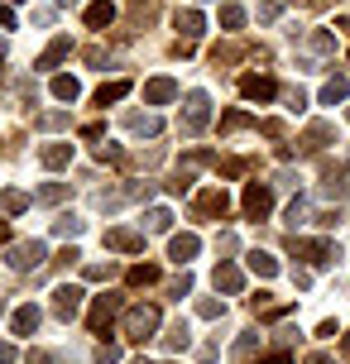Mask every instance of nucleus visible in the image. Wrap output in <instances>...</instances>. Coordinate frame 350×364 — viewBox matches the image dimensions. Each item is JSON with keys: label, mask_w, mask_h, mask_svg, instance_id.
Returning <instances> with one entry per match:
<instances>
[{"label": "nucleus", "mask_w": 350, "mask_h": 364, "mask_svg": "<svg viewBox=\"0 0 350 364\" xmlns=\"http://www.w3.org/2000/svg\"><path fill=\"white\" fill-rule=\"evenodd\" d=\"M159 307L154 302H139V307H129L125 311V341H134V346H144V341H154L159 336Z\"/></svg>", "instance_id": "obj_1"}, {"label": "nucleus", "mask_w": 350, "mask_h": 364, "mask_svg": "<svg viewBox=\"0 0 350 364\" xmlns=\"http://www.w3.org/2000/svg\"><path fill=\"white\" fill-rule=\"evenodd\" d=\"M206 120H211V96H206V91H187V101H183V134H202Z\"/></svg>", "instance_id": "obj_2"}, {"label": "nucleus", "mask_w": 350, "mask_h": 364, "mask_svg": "<svg viewBox=\"0 0 350 364\" xmlns=\"http://www.w3.org/2000/svg\"><path fill=\"white\" fill-rule=\"evenodd\" d=\"M43 259H48V245H43V240L10 245V269H15V273H34V269H43Z\"/></svg>", "instance_id": "obj_3"}, {"label": "nucleus", "mask_w": 350, "mask_h": 364, "mask_svg": "<svg viewBox=\"0 0 350 364\" xmlns=\"http://www.w3.org/2000/svg\"><path fill=\"white\" fill-rule=\"evenodd\" d=\"M115 311H120V297H115V292H101V297L92 302V311H87V326H92L96 336H106L111 321H115Z\"/></svg>", "instance_id": "obj_4"}, {"label": "nucleus", "mask_w": 350, "mask_h": 364, "mask_svg": "<svg viewBox=\"0 0 350 364\" xmlns=\"http://www.w3.org/2000/svg\"><path fill=\"white\" fill-rule=\"evenodd\" d=\"M269 211H274V187H269V182H250V187H245V216L264 220Z\"/></svg>", "instance_id": "obj_5"}, {"label": "nucleus", "mask_w": 350, "mask_h": 364, "mask_svg": "<svg viewBox=\"0 0 350 364\" xmlns=\"http://www.w3.org/2000/svg\"><path fill=\"white\" fill-rule=\"evenodd\" d=\"M293 255L307 259L312 269H327V264H336V250L327 245V240H293Z\"/></svg>", "instance_id": "obj_6"}, {"label": "nucleus", "mask_w": 350, "mask_h": 364, "mask_svg": "<svg viewBox=\"0 0 350 364\" xmlns=\"http://www.w3.org/2000/svg\"><path fill=\"white\" fill-rule=\"evenodd\" d=\"M77 311H82V288H73V283H63V288H53V316H63V321H73Z\"/></svg>", "instance_id": "obj_7"}, {"label": "nucleus", "mask_w": 350, "mask_h": 364, "mask_svg": "<svg viewBox=\"0 0 350 364\" xmlns=\"http://www.w3.org/2000/svg\"><path fill=\"white\" fill-rule=\"evenodd\" d=\"M240 96H250V101H274V96H278V82H274V77L250 73V77H240Z\"/></svg>", "instance_id": "obj_8"}, {"label": "nucleus", "mask_w": 350, "mask_h": 364, "mask_svg": "<svg viewBox=\"0 0 350 364\" xmlns=\"http://www.w3.org/2000/svg\"><path fill=\"white\" fill-rule=\"evenodd\" d=\"M197 250H202V235H192V230H183V235H173L168 240V259L183 269L187 259H197Z\"/></svg>", "instance_id": "obj_9"}, {"label": "nucleus", "mask_w": 350, "mask_h": 364, "mask_svg": "<svg viewBox=\"0 0 350 364\" xmlns=\"http://www.w3.org/2000/svg\"><path fill=\"white\" fill-rule=\"evenodd\" d=\"M226 211H230V192H226V187H211V192L197 197V216L216 220V216H226Z\"/></svg>", "instance_id": "obj_10"}, {"label": "nucleus", "mask_w": 350, "mask_h": 364, "mask_svg": "<svg viewBox=\"0 0 350 364\" xmlns=\"http://www.w3.org/2000/svg\"><path fill=\"white\" fill-rule=\"evenodd\" d=\"M144 101H149V106H168V101H178V82H173V77H149V82H144Z\"/></svg>", "instance_id": "obj_11"}, {"label": "nucleus", "mask_w": 350, "mask_h": 364, "mask_svg": "<svg viewBox=\"0 0 350 364\" xmlns=\"http://www.w3.org/2000/svg\"><path fill=\"white\" fill-rule=\"evenodd\" d=\"M106 250L139 255V250H144V235H139V230H125V225H115V230H106Z\"/></svg>", "instance_id": "obj_12"}, {"label": "nucleus", "mask_w": 350, "mask_h": 364, "mask_svg": "<svg viewBox=\"0 0 350 364\" xmlns=\"http://www.w3.org/2000/svg\"><path fill=\"white\" fill-rule=\"evenodd\" d=\"M38 321H43V311H38L34 302H24V307H15V311H10V331H15V336H34V331H38Z\"/></svg>", "instance_id": "obj_13"}, {"label": "nucleus", "mask_w": 350, "mask_h": 364, "mask_svg": "<svg viewBox=\"0 0 350 364\" xmlns=\"http://www.w3.org/2000/svg\"><path fill=\"white\" fill-rule=\"evenodd\" d=\"M173 29L183 34V43H192V38H202V29H206L202 10H178V15H173Z\"/></svg>", "instance_id": "obj_14"}, {"label": "nucleus", "mask_w": 350, "mask_h": 364, "mask_svg": "<svg viewBox=\"0 0 350 364\" xmlns=\"http://www.w3.org/2000/svg\"><path fill=\"white\" fill-rule=\"evenodd\" d=\"M38 164L53 168V173H58V168H68V164H73V144H68V139H58V144H43V149H38Z\"/></svg>", "instance_id": "obj_15"}, {"label": "nucleus", "mask_w": 350, "mask_h": 364, "mask_svg": "<svg viewBox=\"0 0 350 364\" xmlns=\"http://www.w3.org/2000/svg\"><path fill=\"white\" fill-rule=\"evenodd\" d=\"M68 53H73V38H53V43H48V48L38 53L34 68H38V73H53V68H58V63H63Z\"/></svg>", "instance_id": "obj_16"}, {"label": "nucleus", "mask_w": 350, "mask_h": 364, "mask_svg": "<svg viewBox=\"0 0 350 364\" xmlns=\"http://www.w3.org/2000/svg\"><path fill=\"white\" fill-rule=\"evenodd\" d=\"M211 283H216V292H230V297H235V292L245 288V273H240L235 264H216V273H211Z\"/></svg>", "instance_id": "obj_17"}, {"label": "nucleus", "mask_w": 350, "mask_h": 364, "mask_svg": "<svg viewBox=\"0 0 350 364\" xmlns=\"http://www.w3.org/2000/svg\"><path fill=\"white\" fill-rule=\"evenodd\" d=\"M250 273H255V278H278V259L269 255V250H250Z\"/></svg>", "instance_id": "obj_18"}, {"label": "nucleus", "mask_w": 350, "mask_h": 364, "mask_svg": "<svg viewBox=\"0 0 350 364\" xmlns=\"http://www.w3.org/2000/svg\"><path fill=\"white\" fill-rule=\"evenodd\" d=\"M125 96H129V82H125V77H115V82H101L96 106H115V101H125Z\"/></svg>", "instance_id": "obj_19"}, {"label": "nucleus", "mask_w": 350, "mask_h": 364, "mask_svg": "<svg viewBox=\"0 0 350 364\" xmlns=\"http://www.w3.org/2000/svg\"><path fill=\"white\" fill-rule=\"evenodd\" d=\"M341 101H350V77H332L322 87V106H341Z\"/></svg>", "instance_id": "obj_20"}, {"label": "nucleus", "mask_w": 350, "mask_h": 364, "mask_svg": "<svg viewBox=\"0 0 350 364\" xmlns=\"http://www.w3.org/2000/svg\"><path fill=\"white\" fill-rule=\"evenodd\" d=\"M115 19V5L111 0H96V5H87V29H106Z\"/></svg>", "instance_id": "obj_21"}, {"label": "nucleus", "mask_w": 350, "mask_h": 364, "mask_svg": "<svg viewBox=\"0 0 350 364\" xmlns=\"http://www.w3.org/2000/svg\"><path fill=\"white\" fill-rule=\"evenodd\" d=\"M125 129H129V134H149V139H154V134L164 129V120H159V115H125Z\"/></svg>", "instance_id": "obj_22"}, {"label": "nucleus", "mask_w": 350, "mask_h": 364, "mask_svg": "<svg viewBox=\"0 0 350 364\" xmlns=\"http://www.w3.org/2000/svg\"><path fill=\"white\" fill-rule=\"evenodd\" d=\"M332 139H336V129L327 125V120H317V125L307 129V144H302V149H307V154H317V149H327Z\"/></svg>", "instance_id": "obj_23"}, {"label": "nucleus", "mask_w": 350, "mask_h": 364, "mask_svg": "<svg viewBox=\"0 0 350 364\" xmlns=\"http://www.w3.org/2000/svg\"><path fill=\"white\" fill-rule=\"evenodd\" d=\"M129 288H149V283H159V264H134V269L125 273Z\"/></svg>", "instance_id": "obj_24"}, {"label": "nucleus", "mask_w": 350, "mask_h": 364, "mask_svg": "<svg viewBox=\"0 0 350 364\" xmlns=\"http://www.w3.org/2000/svg\"><path fill=\"white\" fill-rule=\"evenodd\" d=\"M53 101H68V106H73L77 96H82V87H77V77H53Z\"/></svg>", "instance_id": "obj_25"}, {"label": "nucleus", "mask_w": 350, "mask_h": 364, "mask_svg": "<svg viewBox=\"0 0 350 364\" xmlns=\"http://www.w3.org/2000/svg\"><path fill=\"white\" fill-rule=\"evenodd\" d=\"M192 346V331H187V321H173L164 336V350H187Z\"/></svg>", "instance_id": "obj_26"}, {"label": "nucleus", "mask_w": 350, "mask_h": 364, "mask_svg": "<svg viewBox=\"0 0 350 364\" xmlns=\"http://www.w3.org/2000/svg\"><path fill=\"white\" fill-rule=\"evenodd\" d=\"M250 125H255V120H250L245 110H226L221 115V134H235V129H250Z\"/></svg>", "instance_id": "obj_27"}, {"label": "nucleus", "mask_w": 350, "mask_h": 364, "mask_svg": "<svg viewBox=\"0 0 350 364\" xmlns=\"http://www.w3.org/2000/svg\"><path fill=\"white\" fill-rule=\"evenodd\" d=\"M53 235L58 240H77V235H82V220H77V216H58L53 220Z\"/></svg>", "instance_id": "obj_28"}, {"label": "nucleus", "mask_w": 350, "mask_h": 364, "mask_svg": "<svg viewBox=\"0 0 350 364\" xmlns=\"http://www.w3.org/2000/svg\"><path fill=\"white\" fill-rule=\"evenodd\" d=\"M63 197H68V182H43V187H38V201H43V206H58Z\"/></svg>", "instance_id": "obj_29"}, {"label": "nucleus", "mask_w": 350, "mask_h": 364, "mask_svg": "<svg viewBox=\"0 0 350 364\" xmlns=\"http://www.w3.org/2000/svg\"><path fill=\"white\" fill-rule=\"evenodd\" d=\"M0 206H5V211H10V216H19V211H24V206H29V197H24V192H15V187H10V192H0Z\"/></svg>", "instance_id": "obj_30"}, {"label": "nucleus", "mask_w": 350, "mask_h": 364, "mask_svg": "<svg viewBox=\"0 0 350 364\" xmlns=\"http://www.w3.org/2000/svg\"><path fill=\"white\" fill-rule=\"evenodd\" d=\"M144 220H149V230H159V235H164L168 225H173V211H168V206H154Z\"/></svg>", "instance_id": "obj_31"}, {"label": "nucleus", "mask_w": 350, "mask_h": 364, "mask_svg": "<svg viewBox=\"0 0 350 364\" xmlns=\"http://www.w3.org/2000/svg\"><path fill=\"white\" fill-rule=\"evenodd\" d=\"M111 273H115V264H87V269H82V278H87V283H106Z\"/></svg>", "instance_id": "obj_32"}, {"label": "nucleus", "mask_w": 350, "mask_h": 364, "mask_svg": "<svg viewBox=\"0 0 350 364\" xmlns=\"http://www.w3.org/2000/svg\"><path fill=\"white\" fill-rule=\"evenodd\" d=\"M245 24V10L240 5H221V29H240Z\"/></svg>", "instance_id": "obj_33"}, {"label": "nucleus", "mask_w": 350, "mask_h": 364, "mask_svg": "<svg viewBox=\"0 0 350 364\" xmlns=\"http://www.w3.org/2000/svg\"><path fill=\"white\" fill-rule=\"evenodd\" d=\"M221 302H216V297H202V302H197V316H202V321H216V316H221Z\"/></svg>", "instance_id": "obj_34"}, {"label": "nucleus", "mask_w": 350, "mask_h": 364, "mask_svg": "<svg viewBox=\"0 0 350 364\" xmlns=\"http://www.w3.org/2000/svg\"><path fill=\"white\" fill-rule=\"evenodd\" d=\"M312 48H317V53H336V34L317 29V34H312Z\"/></svg>", "instance_id": "obj_35"}, {"label": "nucleus", "mask_w": 350, "mask_h": 364, "mask_svg": "<svg viewBox=\"0 0 350 364\" xmlns=\"http://www.w3.org/2000/svg\"><path fill=\"white\" fill-rule=\"evenodd\" d=\"M168 292H173V297H187V292H192V273H178V278H173V288H168Z\"/></svg>", "instance_id": "obj_36"}, {"label": "nucleus", "mask_w": 350, "mask_h": 364, "mask_svg": "<svg viewBox=\"0 0 350 364\" xmlns=\"http://www.w3.org/2000/svg\"><path fill=\"white\" fill-rule=\"evenodd\" d=\"M96 159H101V164H120L125 154H120V149H115V144H96Z\"/></svg>", "instance_id": "obj_37"}, {"label": "nucleus", "mask_w": 350, "mask_h": 364, "mask_svg": "<svg viewBox=\"0 0 350 364\" xmlns=\"http://www.w3.org/2000/svg\"><path fill=\"white\" fill-rule=\"evenodd\" d=\"M216 168H221V178H240V173H245L240 159H226V164H216Z\"/></svg>", "instance_id": "obj_38"}, {"label": "nucleus", "mask_w": 350, "mask_h": 364, "mask_svg": "<svg viewBox=\"0 0 350 364\" xmlns=\"http://www.w3.org/2000/svg\"><path fill=\"white\" fill-rule=\"evenodd\" d=\"M96 360H101V364H115V360H120V346H101V350H96Z\"/></svg>", "instance_id": "obj_39"}, {"label": "nucleus", "mask_w": 350, "mask_h": 364, "mask_svg": "<svg viewBox=\"0 0 350 364\" xmlns=\"http://www.w3.org/2000/svg\"><path fill=\"white\" fill-rule=\"evenodd\" d=\"M250 355H255V336H245V341L235 346V360H250Z\"/></svg>", "instance_id": "obj_40"}, {"label": "nucleus", "mask_w": 350, "mask_h": 364, "mask_svg": "<svg viewBox=\"0 0 350 364\" xmlns=\"http://www.w3.org/2000/svg\"><path fill=\"white\" fill-rule=\"evenodd\" d=\"M259 19H264V24H269V19H278V0H264V5H259Z\"/></svg>", "instance_id": "obj_41"}, {"label": "nucleus", "mask_w": 350, "mask_h": 364, "mask_svg": "<svg viewBox=\"0 0 350 364\" xmlns=\"http://www.w3.org/2000/svg\"><path fill=\"white\" fill-rule=\"evenodd\" d=\"M38 125H43V129H63V125H68V120H63V115H58V110H48V115H43V120H38Z\"/></svg>", "instance_id": "obj_42"}, {"label": "nucleus", "mask_w": 350, "mask_h": 364, "mask_svg": "<svg viewBox=\"0 0 350 364\" xmlns=\"http://www.w3.org/2000/svg\"><path fill=\"white\" fill-rule=\"evenodd\" d=\"M302 216H307V201H293V206H288V225H297Z\"/></svg>", "instance_id": "obj_43"}, {"label": "nucleus", "mask_w": 350, "mask_h": 364, "mask_svg": "<svg viewBox=\"0 0 350 364\" xmlns=\"http://www.w3.org/2000/svg\"><path fill=\"white\" fill-rule=\"evenodd\" d=\"M15 360H19V350L10 341H0V364H15Z\"/></svg>", "instance_id": "obj_44"}, {"label": "nucleus", "mask_w": 350, "mask_h": 364, "mask_svg": "<svg viewBox=\"0 0 350 364\" xmlns=\"http://www.w3.org/2000/svg\"><path fill=\"white\" fill-rule=\"evenodd\" d=\"M283 101H288V110H302V106H307V96H302V91H288Z\"/></svg>", "instance_id": "obj_45"}, {"label": "nucleus", "mask_w": 350, "mask_h": 364, "mask_svg": "<svg viewBox=\"0 0 350 364\" xmlns=\"http://www.w3.org/2000/svg\"><path fill=\"white\" fill-rule=\"evenodd\" d=\"M0 29H15V10L10 5H0Z\"/></svg>", "instance_id": "obj_46"}, {"label": "nucleus", "mask_w": 350, "mask_h": 364, "mask_svg": "<svg viewBox=\"0 0 350 364\" xmlns=\"http://www.w3.org/2000/svg\"><path fill=\"white\" fill-rule=\"evenodd\" d=\"M24 364H53V360H48L43 350H34V355H29V360H24Z\"/></svg>", "instance_id": "obj_47"}, {"label": "nucleus", "mask_w": 350, "mask_h": 364, "mask_svg": "<svg viewBox=\"0 0 350 364\" xmlns=\"http://www.w3.org/2000/svg\"><path fill=\"white\" fill-rule=\"evenodd\" d=\"M259 364H293L288 355H269V360H259Z\"/></svg>", "instance_id": "obj_48"}, {"label": "nucleus", "mask_w": 350, "mask_h": 364, "mask_svg": "<svg viewBox=\"0 0 350 364\" xmlns=\"http://www.w3.org/2000/svg\"><path fill=\"white\" fill-rule=\"evenodd\" d=\"M307 364H332V360H327V355H307Z\"/></svg>", "instance_id": "obj_49"}, {"label": "nucleus", "mask_w": 350, "mask_h": 364, "mask_svg": "<svg viewBox=\"0 0 350 364\" xmlns=\"http://www.w3.org/2000/svg\"><path fill=\"white\" fill-rule=\"evenodd\" d=\"M5 240H10V225H5V220H0V245H5Z\"/></svg>", "instance_id": "obj_50"}, {"label": "nucleus", "mask_w": 350, "mask_h": 364, "mask_svg": "<svg viewBox=\"0 0 350 364\" xmlns=\"http://www.w3.org/2000/svg\"><path fill=\"white\" fill-rule=\"evenodd\" d=\"M341 350H346V355H350V331H346V341H341Z\"/></svg>", "instance_id": "obj_51"}, {"label": "nucleus", "mask_w": 350, "mask_h": 364, "mask_svg": "<svg viewBox=\"0 0 350 364\" xmlns=\"http://www.w3.org/2000/svg\"><path fill=\"white\" fill-rule=\"evenodd\" d=\"M58 5H77V0H58Z\"/></svg>", "instance_id": "obj_52"}, {"label": "nucleus", "mask_w": 350, "mask_h": 364, "mask_svg": "<svg viewBox=\"0 0 350 364\" xmlns=\"http://www.w3.org/2000/svg\"><path fill=\"white\" fill-rule=\"evenodd\" d=\"M139 364H154V360H139Z\"/></svg>", "instance_id": "obj_53"}, {"label": "nucleus", "mask_w": 350, "mask_h": 364, "mask_svg": "<svg viewBox=\"0 0 350 364\" xmlns=\"http://www.w3.org/2000/svg\"><path fill=\"white\" fill-rule=\"evenodd\" d=\"M0 316H5V307H0Z\"/></svg>", "instance_id": "obj_54"}, {"label": "nucleus", "mask_w": 350, "mask_h": 364, "mask_svg": "<svg viewBox=\"0 0 350 364\" xmlns=\"http://www.w3.org/2000/svg\"><path fill=\"white\" fill-rule=\"evenodd\" d=\"M346 120H350V110H346Z\"/></svg>", "instance_id": "obj_55"}, {"label": "nucleus", "mask_w": 350, "mask_h": 364, "mask_svg": "<svg viewBox=\"0 0 350 364\" xmlns=\"http://www.w3.org/2000/svg\"><path fill=\"white\" fill-rule=\"evenodd\" d=\"M346 29H350V19H346Z\"/></svg>", "instance_id": "obj_56"}]
</instances>
